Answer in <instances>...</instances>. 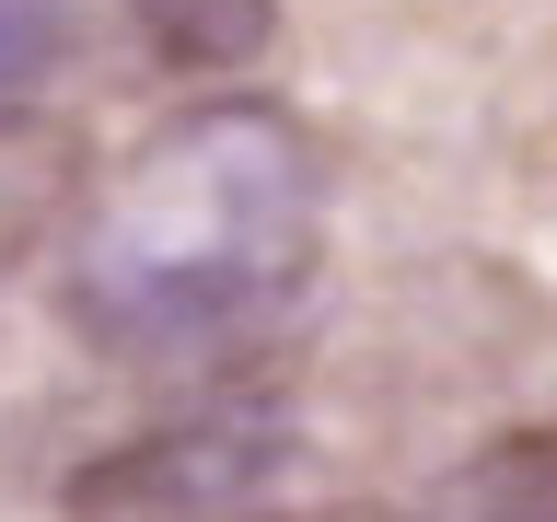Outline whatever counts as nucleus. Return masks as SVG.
Instances as JSON below:
<instances>
[{
  "mask_svg": "<svg viewBox=\"0 0 557 522\" xmlns=\"http://www.w3.org/2000/svg\"><path fill=\"white\" fill-rule=\"evenodd\" d=\"M313 499H325V452L290 407H198L59 476L70 522H302Z\"/></svg>",
  "mask_w": 557,
  "mask_h": 522,
  "instance_id": "obj_2",
  "label": "nucleus"
},
{
  "mask_svg": "<svg viewBox=\"0 0 557 522\" xmlns=\"http://www.w3.org/2000/svg\"><path fill=\"white\" fill-rule=\"evenodd\" d=\"M325 256V139L290 104L221 94L82 186L59 233V313L104 360H221L290 313Z\"/></svg>",
  "mask_w": 557,
  "mask_h": 522,
  "instance_id": "obj_1",
  "label": "nucleus"
},
{
  "mask_svg": "<svg viewBox=\"0 0 557 522\" xmlns=\"http://www.w3.org/2000/svg\"><path fill=\"white\" fill-rule=\"evenodd\" d=\"M372 522H557V430H511V442L465 452L453 476H430Z\"/></svg>",
  "mask_w": 557,
  "mask_h": 522,
  "instance_id": "obj_3",
  "label": "nucleus"
},
{
  "mask_svg": "<svg viewBox=\"0 0 557 522\" xmlns=\"http://www.w3.org/2000/svg\"><path fill=\"white\" fill-rule=\"evenodd\" d=\"M0 12H12V0H0Z\"/></svg>",
  "mask_w": 557,
  "mask_h": 522,
  "instance_id": "obj_6",
  "label": "nucleus"
},
{
  "mask_svg": "<svg viewBox=\"0 0 557 522\" xmlns=\"http://www.w3.org/2000/svg\"><path fill=\"white\" fill-rule=\"evenodd\" d=\"M128 24L163 70H244L278 35V0H128Z\"/></svg>",
  "mask_w": 557,
  "mask_h": 522,
  "instance_id": "obj_5",
  "label": "nucleus"
},
{
  "mask_svg": "<svg viewBox=\"0 0 557 522\" xmlns=\"http://www.w3.org/2000/svg\"><path fill=\"white\" fill-rule=\"evenodd\" d=\"M70 209H82V139H70L59 116L0 104V278L24 268L35 244H59Z\"/></svg>",
  "mask_w": 557,
  "mask_h": 522,
  "instance_id": "obj_4",
  "label": "nucleus"
}]
</instances>
